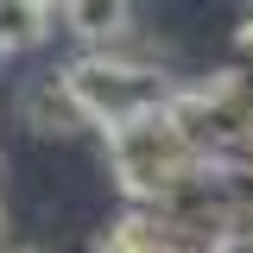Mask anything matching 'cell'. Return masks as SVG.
I'll return each instance as SVG.
<instances>
[{
  "label": "cell",
  "mask_w": 253,
  "mask_h": 253,
  "mask_svg": "<svg viewBox=\"0 0 253 253\" xmlns=\"http://www.w3.org/2000/svg\"><path fill=\"white\" fill-rule=\"evenodd\" d=\"M6 171V165H0ZM0 241H6V177H0Z\"/></svg>",
  "instance_id": "cell-6"
},
{
  "label": "cell",
  "mask_w": 253,
  "mask_h": 253,
  "mask_svg": "<svg viewBox=\"0 0 253 253\" xmlns=\"http://www.w3.org/2000/svg\"><path fill=\"white\" fill-rule=\"evenodd\" d=\"M63 32L83 44H114L133 32V0H57Z\"/></svg>",
  "instance_id": "cell-4"
},
{
  "label": "cell",
  "mask_w": 253,
  "mask_h": 253,
  "mask_svg": "<svg viewBox=\"0 0 253 253\" xmlns=\"http://www.w3.org/2000/svg\"><path fill=\"white\" fill-rule=\"evenodd\" d=\"M101 133H108V165L121 177L126 203H165L177 184H190V177L209 171L203 146L184 133V121L171 114V101L152 108V114L114 121V126H101Z\"/></svg>",
  "instance_id": "cell-1"
},
{
  "label": "cell",
  "mask_w": 253,
  "mask_h": 253,
  "mask_svg": "<svg viewBox=\"0 0 253 253\" xmlns=\"http://www.w3.org/2000/svg\"><path fill=\"white\" fill-rule=\"evenodd\" d=\"M51 32V0H0V51H32Z\"/></svg>",
  "instance_id": "cell-5"
},
{
  "label": "cell",
  "mask_w": 253,
  "mask_h": 253,
  "mask_svg": "<svg viewBox=\"0 0 253 253\" xmlns=\"http://www.w3.org/2000/svg\"><path fill=\"white\" fill-rule=\"evenodd\" d=\"M0 57H6V51H0Z\"/></svg>",
  "instance_id": "cell-8"
},
{
  "label": "cell",
  "mask_w": 253,
  "mask_h": 253,
  "mask_svg": "<svg viewBox=\"0 0 253 253\" xmlns=\"http://www.w3.org/2000/svg\"><path fill=\"white\" fill-rule=\"evenodd\" d=\"M63 76H70V89H76V101L89 108L95 126L152 114V108H165V101L177 95V83H165L158 70L126 63V57H114V51H83L76 63H63Z\"/></svg>",
  "instance_id": "cell-2"
},
{
  "label": "cell",
  "mask_w": 253,
  "mask_h": 253,
  "mask_svg": "<svg viewBox=\"0 0 253 253\" xmlns=\"http://www.w3.org/2000/svg\"><path fill=\"white\" fill-rule=\"evenodd\" d=\"M6 253H38V247H6Z\"/></svg>",
  "instance_id": "cell-7"
},
{
  "label": "cell",
  "mask_w": 253,
  "mask_h": 253,
  "mask_svg": "<svg viewBox=\"0 0 253 253\" xmlns=\"http://www.w3.org/2000/svg\"><path fill=\"white\" fill-rule=\"evenodd\" d=\"M19 121H26L32 133H44V139H70V133L95 126V121H89V108L76 101V89H70V76H63V70L38 76V83L19 95Z\"/></svg>",
  "instance_id": "cell-3"
}]
</instances>
